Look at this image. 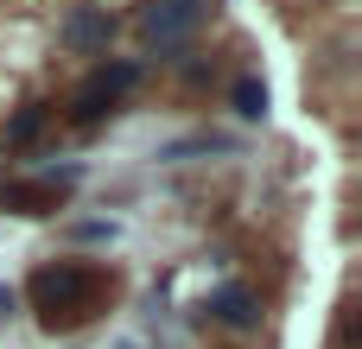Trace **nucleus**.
Returning a JSON list of instances; mask_svg holds the SVG:
<instances>
[{"label": "nucleus", "mask_w": 362, "mask_h": 349, "mask_svg": "<svg viewBox=\"0 0 362 349\" xmlns=\"http://www.w3.org/2000/svg\"><path fill=\"white\" fill-rule=\"evenodd\" d=\"M0 312H13V292H6V286H0Z\"/></svg>", "instance_id": "obj_9"}, {"label": "nucleus", "mask_w": 362, "mask_h": 349, "mask_svg": "<svg viewBox=\"0 0 362 349\" xmlns=\"http://www.w3.org/2000/svg\"><path fill=\"white\" fill-rule=\"evenodd\" d=\"M57 38H64L70 51H108V38H115V13H108V6H76V13L57 25Z\"/></svg>", "instance_id": "obj_5"}, {"label": "nucleus", "mask_w": 362, "mask_h": 349, "mask_svg": "<svg viewBox=\"0 0 362 349\" xmlns=\"http://www.w3.org/2000/svg\"><path fill=\"white\" fill-rule=\"evenodd\" d=\"M38 127H45V108H25V114H19V121H6V140H13V146H19V140H32V134H38Z\"/></svg>", "instance_id": "obj_8"}, {"label": "nucleus", "mask_w": 362, "mask_h": 349, "mask_svg": "<svg viewBox=\"0 0 362 349\" xmlns=\"http://www.w3.org/2000/svg\"><path fill=\"white\" fill-rule=\"evenodd\" d=\"M70 184H76V172H45V178L6 184V191H0V210H13V216H57Z\"/></svg>", "instance_id": "obj_4"}, {"label": "nucleus", "mask_w": 362, "mask_h": 349, "mask_svg": "<svg viewBox=\"0 0 362 349\" xmlns=\"http://www.w3.org/2000/svg\"><path fill=\"white\" fill-rule=\"evenodd\" d=\"M204 19H210V0H146L140 32H146V45L172 51V45H185V38H191Z\"/></svg>", "instance_id": "obj_2"}, {"label": "nucleus", "mask_w": 362, "mask_h": 349, "mask_svg": "<svg viewBox=\"0 0 362 349\" xmlns=\"http://www.w3.org/2000/svg\"><path fill=\"white\" fill-rule=\"evenodd\" d=\"M235 114H242V121H261V114H267V83H261V76H242V83H235Z\"/></svg>", "instance_id": "obj_7"}, {"label": "nucleus", "mask_w": 362, "mask_h": 349, "mask_svg": "<svg viewBox=\"0 0 362 349\" xmlns=\"http://www.w3.org/2000/svg\"><path fill=\"white\" fill-rule=\"evenodd\" d=\"M134 83H140V64H102V70L70 95V121H83V127H89V121H102V114L134 89Z\"/></svg>", "instance_id": "obj_3"}, {"label": "nucleus", "mask_w": 362, "mask_h": 349, "mask_svg": "<svg viewBox=\"0 0 362 349\" xmlns=\"http://www.w3.org/2000/svg\"><path fill=\"white\" fill-rule=\"evenodd\" d=\"M102 292H108V273L102 267H83V261H57V267H38L25 299L38 312L45 331H76L102 312Z\"/></svg>", "instance_id": "obj_1"}, {"label": "nucleus", "mask_w": 362, "mask_h": 349, "mask_svg": "<svg viewBox=\"0 0 362 349\" xmlns=\"http://www.w3.org/2000/svg\"><path fill=\"white\" fill-rule=\"evenodd\" d=\"M204 312H210L216 324H229V331H255V324H261V299H255L248 286H216V292L204 299Z\"/></svg>", "instance_id": "obj_6"}]
</instances>
